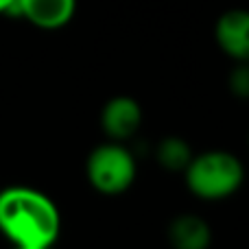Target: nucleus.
<instances>
[{
	"label": "nucleus",
	"mask_w": 249,
	"mask_h": 249,
	"mask_svg": "<svg viewBox=\"0 0 249 249\" xmlns=\"http://www.w3.org/2000/svg\"><path fill=\"white\" fill-rule=\"evenodd\" d=\"M59 232V208L48 195L31 186L0 190V234L13 247H53Z\"/></svg>",
	"instance_id": "1"
},
{
	"label": "nucleus",
	"mask_w": 249,
	"mask_h": 249,
	"mask_svg": "<svg viewBox=\"0 0 249 249\" xmlns=\"http://www.w3.org/2000/svg\"><path fill=\"white\" fill-rule=\"evenodd\" d=\"M184 177L195 197L206 201H221L238 193L245 181V168L234 153L212 149L193 155L188 166L184 168Z\"/></svg>",
	"instance_id": "2"
},
{
	"label": "nucleus",
	"mask_w": 249,
	"mask_h": 249,
	"mask_svg": "<svg viewBox=\"0 0 249 249\" xmlns=\"http://www.w3.org/2000/svg\"><path fill=\"white\" fill-rule=\"evenodd\" d=\"M136 158L123 142H105L96 146L86 162L88 181L103 195H121L136 181Z\"/></svg>",
	"instance_id": "3"
},
{
	"label": "nucleus",
	"mask_w": 249,
	"mask_h": 249,
	"mask_svg": "<svg viewBox=\"0 0 249 249\" xmlns=\"http://www.w3.org/2000/svg\"><path fill=\"white\" fill-rule=\"evenodd\" d=\"M11 13L42 31H57L74 18L77 0H16Z\"/></svg>",
	"instance_id": "4"
},
{
	"label": "nucleus",
	"mask_w": 249,
	"mask_h": 249,
	"mask_svg": "<svg viewBox=\"0 0 249 249\" xmlns=\"http://www.w3.org/2000/svg\"><path fill=\"white\" fill-rule=\"evenodd\" d=\"M219 48L234 61H249V11L230 9L221 13L214 24Z\"/></svg>",
	"instance_id": "5"
},
{
	"label": "nucleus",
	"mask_w": 249,
	"mask_h": 249,
	"mask_svg": "<svg viewBox=\"0 0 249 249\" xmlns=\"http://www.w3.org/2000/svg\"><path fill=\"white\" fill-rule=\"evenodd\" d=\"M142 109L131 96H112L101 112V127L114 142H124L140 129Z\"/></svg>",
	"instance_id": "6"
},
{
	"label": "nucleus",
	"mask_w": 249,
	"mask_h": 249,
	"mask_svg": "<svg viewBox=\"0 0 249 249\" xmlns=\"http://www.w3.org/2000/svg\"><path fill=\"white\" fill-rule=\"evenodd\" d=\"M168 243L173 249H208L212 243L210 225L197 214H179L168 225Z\"/></svg>",
	"instance_id": "7"
},
{
	"label": "nucleus",
	"mask_w": 249,
	"mask_h": 249,
	"mask_svg": "<svg viewBox=\"0 0 249 249\" xmlns=\"http://www.w3.org/2000/svg\"><path fill=\"white\" fill-rule=\"evenodd\" d=\"M190 160H193V151L188 142H184L181 138H164L158 144V162L168 171L184 173Z\"/></svg>",
	"instance_id": "8"
},
{
	"label": "nucleus",
	"mask_w": 249,
	"mask_h": 249,
	"mask_svg": "<svg viewBox=\"0 0 249 249\" xmlns=\"http://www.w3.org/2000/svg\"><path fill=\"white\" fill-rule=\"evenodd\" d=\"M230 90L241 99H249V61H236L230 74Z\"/></svg>",
	"instance_id": "9"
},
{
	"label": "nucleus",
	"mask_w": 249,
	"mask_h": 249,
	"mask_svg": "<svg viewBox=\"0 0 249 249\" xmlns=\"http://www.w3.org/2000/svg\"><path fill=\"white\" fill-rule=\"evenodd\" d=\"M13 4H16V0H0V16L2 13H11Z\"/></svg>",
	"instance_id": "10"
},
{
	"label": "nucleus",
	"mask_w": 249,
	"mask_h": 249,
	"mask_svg": "<svg viewBox=\"0 0 249 249\" xmlns=\"http://www.w3.org/2000/svg\"><path fill=\"white\" fill-rule=\"evenodd\" d=\"M13 249H53V247H13Z\"/></svg>",
	"instance_id": "11"
}]
</instances>
